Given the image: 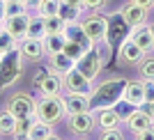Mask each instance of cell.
I'll return each mask as SVG.
<instances>
[{"label":"cell","mask_w":154,"mask_h":140,"mask_svg":"<svg viewBox=\"0 0 154 140\" xmlns=\"http://www.w3.org/2000/svg\"><path fill=\"white\" fill-rule=\"evenodd\" d=\"M127 78L122 76H113L106 78L101 85H97L90 92V103L92 110H103V108H113L120 99L124 96V90H127Z\"/></svg>","instance_id":"1"},{"label":"cell","mask_w":154,"mask_h":140,"mask_svg":"<svg viewBox=\"0 0 154 140\" xmlns=\"http://www.w3.org/2000/svg\"><path fill=\"white\" fill-rule=\"evenodd\" d=\"M23 60L26 57H23L21 48H14L2 55V60H0V92H5L9 85L19 81V76L23 74Z\"/></svg>","instance_id":"2"},{"label":"cell","mask_w":154,"mask_h":140,"mask_svg":"<svg viewBox=\"0 0 154 140\" xmlns=\"http://www.w3.org/2000/svg\"><path fill=\"white\" fill-rule=\"evenodd\" d=\"M131 35V26L122 16V12L108 14V32H106V44L110 51H120V46L124 44Z\"/></svg>","instance_id":"3"},{"label":"cell","mask_w":154,"mask_h":140,"mask_svg":"<svg viewBox=\"0 0 154 140\" xmlns=\"http://www.w3.org/2000/svg\"><path fill=\"white\" fill-rule=\"evenodd\" d=\"M64 115V99L62 96H42V101H37V117L39 122H46V124H58Z\"/></svg>","instance_id":"4"},{"label":"cell","mask_w":154,"mask_h":140,"mask_svg":"<svg viewBox=\"0 0 154 140\" xmlns=\"http://www.w3.org/2000/svg\"><path fill=\"white\" fill-rule=\"evenodd\" d=\"M85 35L90 37L92 44H103L106 41V32H108V14L103 12H92L90 16H85L81 21Z\"/></svg>","instance_id":"5"},{"label":"cell","mask_w":154,"mask_h":140,"mask_svg":"<svg viewBox=\"0 0 154 140\" xmlns=\"http://www.w3.org/2000/svg\"><path fill=\"white\" fill-rule=\"evenodd\" d=\"M76 69L81 71L85 78H90V81H94V78L101 74L103 60H101V55H99V51H97V46H92L90 51L83 53V57L76 62Z\"/></svg>","instance_id":"6"},{"label":"cell","mask_w":154,"mask_h":140,"mask_svg":"<svg viewBox=\"0 0 154 140\" xmlns=\"http://www.w3.org/2000/svg\"><path fill=\"white\" fill-rule=\"evenodd\" d=\"M7 110H9L16 120H19V117H35V113H37V101H35L30 94H26V92H19V94H14L12 99H9Z\"/></svg>","instance_id":"7"},{"label":"cell","mask_w":154,"mask_h":140,"mask_svg":"<svg viewBox=\"0 0 154 140\" xmlns=\"http://www.w3.org/2000/svg\"><path fill=\"white\" fill-rule=\"evenodd\" d=\"M62 83H64V90H67V94H90L92 90V81L90 78H85L81 71L74 67L69 74H64L62 76Z\"/></svg>","instance_id":"8"},{"label":"cell","mask_w":154,"mask_h":140,"mask_svg":"<svg viewBox=\"0 0 154 140\" xmlns=\"http://www.w3.org/2000/svg\"><path fill=\"white\" fill-rule=\"evenodd\" d=\"M28 23H30V14H19V16H7L2 21V30H7L16 41H23L28 37Z\"/></svg>","instance_id":"9"},{"label":"cell","mask_w":154,"mask_h":140,"mask_svg":"<svg viewBox=\"0 0 154 140\" xmlns=\"http://www.w3.org/2000/svg\"><path fill=\"white\" fill-rule=\"evenodd\" d=\"M124 124H127V129L131 131V133H140V131H147V129L154 126V120H152V115H149L145 108H138V110H134V113L124 120Z\"/></svg>","instance_id":"10"},{"label":"cell","mask_w":154,"mask_h":140,"mask_svg":"<svg viewBox=\"0 0 154 140\" xmlns=\"http://www.w3.org/2000/svg\"><path fill=\"white\" fill-rule=\"evenodd\" d=\"M94 126H97V122H94V113H92V110H88V113L69 115V129L74 131V133H78V135L90 133Z\"/></svg>","instance_id":"11"},{"label":"cell","mask_w":154,"mask_h":140,"mask_svg":"<svg viewBox=\"0 0 154 140\" xmlns=\"http://www.w3.org/2000/svg\"><path fill=\"white\" fill-rule=\"evenodd\" d=\"M37 90L42 92V96H60L64 90V83H62V76L55 74V71H48L44 76V81L37 85Z\"/></svg>","instance_id":"12"},{"label":"cell","mask_w":154,"mask_h":140,"mask_svg":"<svg viewBox=\"0 0 154 140\" xmlns=\"http://www.w3.org/2000/svg\"><path fill=\"white\" fill-rule=\"evenodd\" d=\"M129 39H131L134 44H138L145 53H149L154 48V37H152V28H149V23H143V26L131 28Z\"/></svg>","instance_id":"13"},{"label":"cell","mask_w":154,"mask_h":140,"mask_svg":"<svg viewBox=\"0 0 154 140\" xmlns=\"http://www.w3.org/2000/svg\"><path fill=\"white\" fill-rule=\"evenodd\" d=\"M92 110L90 94H67L64 96V115H76Z\"/></svg>","instance_id":"14"},{"label":"cell","mask_w":154,"mask_h":140,"mask_svg":"<svg viewBox=\"0 0 154 140\" xmlns=\"http://www.w3.org/2000/svg\"><path fill=\"white\" fill-rule=\"evenodd\" d=\"M120 12H122V16L127 19V23H129L131 28L147 23V12H149V9H145V7H140V5H136V2H131V0H129V2L120 9Z\"/></svg>","instance_id":"15"},{"label":"cell","mask_w":154,"mask_h":140,"mask_svg":"<svg viewBox=\"0 0 154 140\" xmlns=\"http://www.w3.org/2000/svg\"><path fill=\"white\" fill-rule=\"evenodd\" d=\"M64 37H67V41H74V44L83 46L85 51H90L92 46H94V44L90 41V37L85 35L83 26H81V21H78V23H67V28H64Z\"/></svg>","instance_id":"16"},{"label":"cell","mask_w":154,"mask_h":140,"mask_svg":"<svg viewBox=\"0 0 154 140\" xmlns=\"http://www.w3.org/2000/svg\"><path fill=\"white\" fill-rule=\"evenodd\" d=\"M143 57H145V51H143L138 44H134L131 39H127V41L120 46V62H124V64H140Z\"/></svg>","instance_id":"17"},{"label":"cell","mask_w":154,"mask_h":140,"mask_svg":"<svg viewBox=\"0 0 154 140\" xmlns=\"http://www.w3.org/2000/svg\"><path fill=\"white\" fill-rule=\"evenodd\" d=\"M19 48H21V53H23V57H26V60H32V62H37V60H42V57L46 55L44 41H42V39H30V37H26V39L19 44Z\"/></svg>","instance_id":"18"},{"label":"cell","mask_w":154,"mask_h":140,"mask_svg":"<svg viewBox=\"0 0 154 140\" xmlns=\"http://www.w3.org/2000/svg\"><path fill=\"white\" fill-rule=\"evenodd\" d=\"M92 113H94V122H97V126L101 129V131H108V129H120V124H122L120 115H117L113 108L92 110Z\"/></svg>","instance_id":"19"},{"label":"cell","mask_w":154,"mask_h":140,"mask_svg":"<svg viewBox=\"0 0 154 140\" xmlns=\"http://www.w3.org/2000/svg\"><path fill=\"white\" fill-rule=\"evenodd\" d=\"M124 99L140 108L143 103H145V81H143V78L140 81H138V78H136V81H129L127 90H124Z\"/></svg>","instance_id":"20"},{"label":"cell","mask_w":154,"mask_h":140,"mask_svg":"<svg viewBox=\"0 0 154 140\" xmlns=\"http://www.w3.org/2000/svg\"><path fill=\"white\" fill-rule=\"evenodd\" d=\"M48 57H51V71H55V74H60V76L69 74V71L76 67V60H71V57L64 55L62 51L55 53V55H48Z\"/></svg>","instance_id":"21"},{"label":"cell","mask_w":154,"mask_h":140,"mask_svg":"<svg viewBox=\"0 0 154 140\" xmlns=\"http://www.w3.org/2000/svg\"><path fill=\"white\" fill-rule=\"evenodd\" d=\"M28 37L30 39H44L46 37V16H42V14H30Z\"/></svg>","instance_id":"22"},{"label":"cell","mask_w":154,"mask_h":140,"mask_svg":"<svg viewBox=\"0 0 154 140\" xmlns=\"http://www.w3.org/2000/svg\"><path fill=\"white\" fill-rule=\"evenodd\" d=\"M44 51L46 55H55V53H60L64 48V44H67V37H64V32H55V35H46L44 39Z\"/></svg>","instance_id":"23"},{"label":"cell","mask_w":154,"mask_h":140,"mask_svg":"<svg viewBox=\"0 0 154 140\" xmlns=\"http://www.w3.org/2000/svg\"><path fill=\"white\" fill-rule=\"evenodd\" d=\"M81 14H83V7H76V5H69V2H62V5H60L58 16L64 21V23H78V21H81Z\"/></svg>","instance_id":"24"},{"label":"cell","mask_w":154,"mask_h":140,"mask_svg":"<svg viewBox=\"0 0 154 140\" xmlns=\"http://www.w3.org/2000/svg\"><path fill=\"white\" fill-rule=\"evenodd\" d=\"M60 5H62V0H39L37 14H42V16H55L60 12Z\"/></svg>","instance_id":"25"},{"label":"cell","mask_w":154,"mask_h":140,"mask_svg":"<svg viewBox=\"0 0 154 140\" xmlns=\"http://www.w3.org/2000/svg\"><path fill=\"white\" fill-rule=\"evenodd\" d=\"M14 129H16V117L9 110H2L0 113V133H5V135L12 133L14 135Z\"/></svg>","instance_id":"26"},{"label":"cell","mask_w":154,"mask_h":140,"mask_svg":"<svg viewBox=\"0 0 154 140\" xmlns=\"http://www.w3.org/2000/svg\"><path fill=\"white\" fill-rule=\"evenodd\" d=\"M35 122H37V117H19V120H16V129H14V138H19V135H30Z\"/></svg>","instance_id":"27"},{"label":"cell","mask_w":154,"mask_h":140,"mask_svg":"<svg viewBox=\"0 0 154 140\" xmlns=\"http://www.w3.org/2000/svg\"><path fill=\"white\" fill-rule=\"evenodd\" d=\"M113 110H115V113L120 115V120L124 122V120H127V117H129V115L134 113V110H138V106H134V103H131V101H127V99H124V96H122V99H120V101H117L115 106H113Z\"/></svg>","instance_id":"28"},{"label":"cell","mask_w":154,"mask_h":140,"mask_svg":"<svg viewBox=\"0 0 154 140\" xmlns=\"http://www.w3.org/2000/svg\"><path fill=\"white\" fill-rule=\"evenodd\" d=\"M19 44H21V41H16L7 30L0 32V53H2V55L9 53V51H14V48H19Z\"/></svg>","instance_id":"29"},{"label":"cell","mask_w":154,"mask_h":140,"mask_svg":"<svg viewBox=\"0 0 154 140\" xmlns=\"http://www.w3.org/2000/svg\"><path fill=\"white\" fill-rule=\"evenodd\" d=\"M67 23L60 19L58 14L55 16H46V35H55V32H64Z\"/></svg>","instance_id":"30"},{"label":"cell","mask_w":154,"mask_h":140,"mask_svg":"<svg viewBox=\"0 0 154 140\" xmlns=\"http://www.w3.org/2000/svg\"><path fill=\"white\" fill-rule=\"evenodd\" d=\"M53 131H51V124H46V122H35V126H32V131H30V138H35V140H44L46 135H51Z\"/></svg>","instance_id":"31"},{"label":"cell","mask_w":154,"mask_h":140,"mask_svg":"<svg viewBox=\"0 0 154 140\" xmlns=\"http://www.w3.org/2000/svg\"><path fill=\"white\" fill-rule=\"evenodd\" d=\"M140 78H143V81H154V57H143V62H140Z\"/></svg>","instance_id":"32"},{"label":"cell","mask_w":154,"mask_h":140,"mask_svg":"<svg viewBox=\"0 0 154 140\" xmlns=\"http://www.w3.org/2000/svg\"><path fill=\"white\" fill-rule=\"evenodd\" d=\"M62 53L64 55H69L71 60H81V57H83V53H85V48L83 46H78V44H74V41H67V44H64V48H62Z\"/></svg>","instance_id":"33"},{"label":"cell","mask_w":154,"mask_h":140,"mask_svg":"<svg viewBox=\"0 0 154 140\" xmlns=\"http://www.w3.org/2000/svg\"><path fill=\"white\" fill-rule=\"evenodd\" d=\"M19 14H28L26 2H7V16H19Z\"/></svg>","instance_id":"34"},{"label":"cell","mask_w":154,"mask_h":140,"mask_svg":"<svg viewBox=\"0 0 154 140\" xmlns=\"http://www.w3.org/2000/svg\"><path fill=\"white\" fill-rule=\"evenodd\" d=\"M99 140H124V135L120 129H108V131H101V138Z\"/></svg>","instance_id":"35"},{"label":"cell","mask_w":154,"mask_h":140,"mask_svg":"<svg viewBox=\"0 0 154 140\" xmlns=\"http://www.w3.org/2000/svg\"><path fill=\"white\" fill-rule=\"evenodd\" d=\"M108 0H83V9H90V12H97V9H103Z\"/></svg>","instance_id":"36"},{"label":"cell","mask_w":154,"mask_h":140,"mask_svg":"<svg viewBox=\"0 0 154 140\" xmlns=\"http://www.w3.org/2000/svg\"><path fill=\"white\" fill-rule=\"evenodd\" d=\"M154 101V81H145V103Z\"/></svg>","instance_id":"37"},{"label":"cell","mask_w":154,"mask_h":140,"mask_svg":"<svg viewBox=\"0 0 154 140\" xmlns=\"http://www.w3.org/2000/svg\"><path fill=\"white\" fill-rule=\"evenodd\" d=\"M136 140H154V126L147 129V131H140V133H136Z\"/></svg>","instance_id":"38"},{"label":"cell","mask_w":154,"mask_h":140,"mask_svg":"<svg viewBox=\"0 0 154 140\" xmlns=\"http://www.w3.org/2000/svg\"><path fill=\"white\" fill-rule=\"evenodd\" d=\"M131 2H136V5L145 7V9H152V7H154V0H131Z\"/></svg>","instance_id":"39"},{"label":"cell","mask_w":154,"mask_h":140,"mask_svg":"<svg viewBox=\"0 0 154 140\" xmlns=\"http://www.w3.org/2000/svg\"><path fill=\"white\" fill-rule=\"evenodd\" d=\"M5 16H7V0H0V23L5 21Z\"/></svg>","instance_id":"40"},{"label":"cell","mask_w":154,"mask_h":140,"mask_svg":"<svg viewBox=\"0 0 154 140\" xmlns=\"http://www.w3.org/2000/svg\"><path fill=\"white\" fill-rule=\"evenodd\" d=\"M46 74H48V71H46V69H42V71L37 74V76H35V87H37V85L42 83V81H44V76H46Z\"/></svg>","instance_id":"41"},{"label":"cell","mask_w":154,"mask_h":140,"mask_svg":"<svg viewBox=\"0 0 154 140\" xmlns=\"http://www.w3.org/2000/svg\"><path fill=\"white\" fill-rule=\"evenodd\" d=\"M140 108H145V110H147L149 115H152V120H154V101H152V103H143Z\"/></svg>","instance_id":"42"},{"label":"cell","mask_w":154,"mask_h":140,"mask_svg":"<svg viewBox=\"0 0 154 140\" xmlns=\"http://www.w3.org/2000/svg\"><path fill=\"white\" fill-rule=\"evenodd\" d=\"M62 2H69V5H76V7H83V0H62Z\"/></svg>","instance_id":"43"},{"label":"cell","mask_w":154,"mask_h":140,"mask_svg":"<svg viewBox=\"0 0 154 140\" xmlns=\"http://www.w3.org/2000/svg\"><path fill=\"white\" fill-rule=\"evenodd\" d=\"M44 140H62V138H60V135L58 133H51V135H46V138Z\"/></svg>","instance_id":"44"},{"label":"cell","mask_w":154,"mask_h":140,"mask_svg":"<svg viewBox=\"0 0 154 140\" xmlns=\"http://www.w3.org/2000/svg\"><path fill=\"white\" fill-rule=\"evenodd\" d=\"M26 5H28V7H37L39 0H26Z\"/></svg>","instance_id":"45"},{"label":"cell","mask_w":154,"mask_h":140,"mask_svg":"<svg viewBox=\"0 0 154 140\" xmlns=\"http://www.w3.org/2000/svg\"><path fill=\"white\" fill-rule=\"evenodd\" d=\"M16 140H35V138H30V135H19Z\"/></svg>","instance_id":"46"},{"label":"cell","mask_w":154,"mask_h":140,"mask_svg":"<svg viewBox=\"0 0 154 140\" xmlns=\"http://www.w3.org/2000/svg\"><path fill=\"white\" fill-rule=\"evenodd\" d=\"M7 2H26V0H7Z\"/></svg>","instance_id":"47"},{"label":"cell","mask_w":154,"mask_h":140,"mask_svg":"<svg viewBox=\"0 0 154 140\" xmlns=\"http://www.w3.org/2000/svg\"><path fill=\"white\" fill-rule=\"evenodd\" d=\"M149 28H152V37H154V23H149Z\"/></svg>","instance_id":"48"},{"label":"cell","mask_w":154,"mask_h":140,"mask_svg":"<svg viewBox=\"0 0 154 140\" xmlns=\"http://www.w3.org/2000/svg\"><path fill=\"white\" fill-rule=\"evenodd\" d=\"M0 32H2V23H0Z\"/></svg>","instance_id":"49"},{"label":"cell","mask_w":154,"mask_h":140,"mask_svg":"<svg viewBox=\"0 0 154 140\" xmlns=\"http://www.w3.org/2000/svg\"><path fill=\"white\" fill-rule=\"evenodd\" d=\"M0 60H2V53H0Z\"/></svg>","instance_id":"50"}]
</instances>
